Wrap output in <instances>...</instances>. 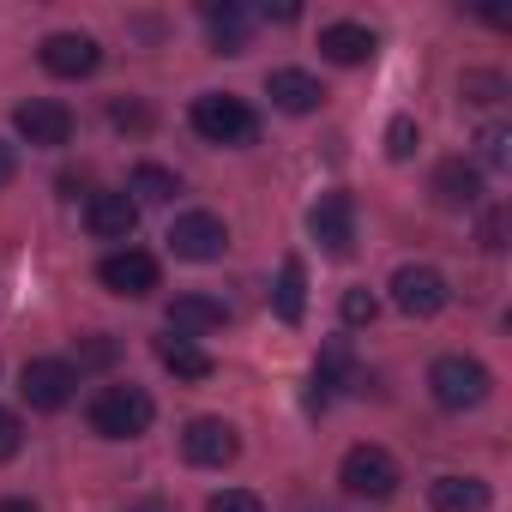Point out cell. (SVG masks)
Wrapping results in <instances>:
<instances>
[{
    "mask_svg": "<svg viewBox=\"0 0 512 512\" xmlns=\"http://www.w3.org/2000/svg\"><path fill=\"white\" fill-rule=\"evenodd\" d=\"M187 121H193V133L211 139V145H247L253 133H260L253 109H247L241 97H229V91H205V97H193Z\"/></svg>",
    "mask_w": 512,
    "mask_h": 512,
    "instance_id": "cell-1",
    "label": "cell"
},
{
    "mask_svg": "<svg viewBox=\"0 0 512 512\" xmlns=\"http://www.w3.org/2000/svg\"><path fill=\"white\" fill-rule=\"evenodd\" d=\"M151 416H157V404H151L139 386H103V392L91 398V428H97L103 440H133V434L151 428Z\"/></svg>",
    "mask_w": 512,
    "mask_h": 512,
    "instance_id": "cell-2",
    "label": "cell"
},
{
    "mask_svg": "<svg viewBox=\"0 0 512 512\" xmlns=\"http://www.w3.org/2000/svg\"><path fill=\"white\" fill-rule=\"evenodd\" d=\"M338 482H344V494H356V500H392L404 476H398V458H392L386 446H350L344 464H338Z\"/></svg>",
    "mask_w": 512,
    "mask_h": 512,
    "instance_id": "cell-3",
    "label": "cell"
},
{
    "mask_svg": "<svg viewBox=\"0 0 512 512\" xmlns=\"http://www.w3.org/2000/svg\"><path fill=\"white\" fill-rule=\"evenodd\" d=\"M428 392L440 410H476L488 398V368L476 356H440L428 368Z\"/></svg>",
    "mask_w": 512,
    "mask_h": 512,
    "instance_id": "cell-4",
    "label": "cell"
},
{
    "mask_svg": "<svg viewBox=\"0 0 512 512\" xmlns=\"http://www.w3.org/2000/svg\"><path fill=\"white\" fill-rule=\"evenodd\" d=\"M169 247H175V260L211 266V260H223V253H229V229H223V217H211V211H187V217L169 223Z\"/></svg>",
    "mask_w": 512,
    "mask_h": 512,
    "instance_id": "cell-5",
    "label": "cell"
},
{
    "mask_svg": "<svg viewBox=\"0 0 512 512\" xmlns=\"http://www.w3.org/2000/svg\"><path fill=\"white\" fill-rule=\"evenodd\" d=\"M97 284H103L109 296L139 302V296H151V290H157V260H151L145 247H115V253H103Z\"/></svg>",
    "mask_w": 512,
    "mask_h": 512,
    "instance_id": "cell-6",
    "label": "cell"
},
{
    "mask_svg": "<svg viewBox=\"0 0 512 512\" xmlns=\"http://www.w3.org/2000/svg\"><path fill=\"white\" fill-rule=\"evenodd\" d=\"M392 302H398V314H410V320H434V314L452 302V290H446V278H440L434 266H398V272H392Z\"/></svg>",
    "mask_w": 512,
    "mask_h": 512,
    "instance_id": "cell-7",
    "label": "cell"
},
{
    "mask_svg": "<svg viewBox=\"0 0 512 512\" xmlns=\"http://www.w3.org/2000/svg\"><path fill=\"white\" fill-rule=\"evenodd\" d=\"M181 452H187V464H199V470H223V464H235L241 434H235L223 416H193L187 434H181Z\"/></svg>",
    "mask_w": 512,
    "mask_h": 512,
    "instance_id": "cell-8",
    "label": "cell"
},
{
    "mask_svg": "<svg viewBox=\"0 0 512 512\" xmlns=\"http://www.w3.org/2000/svg\"><path fill=\"white\" fill-rule=\"evenodd\" d=\"M308 229L332 260H350L356 253V205H350V193H320V205L308 211Z\"/></svg>",
    "mask_w": 512,
    "mask_h": 512,
    "instance_id": "cell-9",
    "label": "cell"
},
{
    "mask_svg": "<svg viewBox=\"0 0 512 512\" xmlns=\"http://www.w3.org/2000/svg\"><path fill=\"white\" fill-rule=\"evenodd\" d=\"M13 127H19V139H31V145L55 151V145H67V139H73V109H67V103H55V97H31V103H19V109H13Z\"/></svg>",
    "mask_w": 512,
    "mask_h": 512,
    "instance_id": "cell-10",
    "label": "cell"
},
{
    "mask_svg": "<svg viewBox=\"0 0 512 512\" xmlns=\"http://www.w3.org/2000/svg\"><path fill=\"white\" fill-rule=\"evenodd\" d=\"M73 386H79V374H73L67 362H55V356H37V362H25V374H19V392H25L31 410H67Z\"/></svg>",
    "mask_w": 512,
    "mask_h": 512,
    "instance_id": "cell-11",
    "label": "cell"
},
{
    "mask_svg": "<svg viewBox=\"0 0 512 512\" xmlns=\"http://www.w3.org/2000/svg\"><path fill=\"white\" fill-rule=\"evenodd\" d=\"M97 61H103V49L85 31H55L43 43V73H55V79H91Z\"/></svg>",
    "mask_w": 512,
    "mask_h": 512,
    "instance_id": "cell-12",
    "label": "cell"
},
{
    "mask_svg": "<svg viewBox=\"0 0 512 512\" xmlns=\"http://www.w3.org/2000/svg\"><path fill=\"white\" fill-rule=\"evenodd\" d=\"M85 229H91L97 241H127V235L139 229V199H133V193H91Z\"/></svg>",
    "mask_w": 512,
    "mask_h": 512,
    "instance_id": "cell-13",
    "label": "cell"
},
{
    "mask_svg": "<svg viewBox=\"0 0 512 512\" xmlns=\"http://www.w3.org/2000/svg\"><path fill=\"white\" fill-rule=\"evenodd\" d=\"M266 97H272L284 115H314V109L326 103L320 79H314V73H302V67H278V73L266 79Z\"/></svg>",
    "mask_w": 512,
    "mask_h": 512,
    "instance_id": "cell-14",
    "label": "cell"
},
{
    "mask_svg": "<svg viewBox=\"0 0 512 512\" xmlns=\"http://www.w3.org/2000/svg\"><path fill=\"white\" fill-rule=\"evenodd\" d=\"M217 326H229V302L199 296V290H187V296H175V302H169V332H175V338L217 332Z\"/></svg>",
    "mask_w": 512,
    "mask_h": 512,
    "instance_id": "cell-15",
    "label": "cell"
},
{
    "mask_svg": "<svg viewBox=\"0 0 512 512\" xmlns=\"http://www.w3.org/2000/svg\"><path fill=\"white\" fill-rule=\"evenodd\" d=\"M476 193H482V169H476V163H464V157H446V163L434 169V205H446V211H464V205H476Z\"/></svg>",
    "mask_w": 512,
    "mask_h": 512,
    "instance_id": "cell-16",
    "label": "cell"
},
{
    "mask_svg": "<svg viewBox=\"0 0 512 512\" xmlns=\"http://www.w3.org/2000/svg\"><path fill=\"white\" fill-rule=\"evenodd\" d=\"M428 506L434 512H488V482H476V476H434L428 482Z\"/></svg>",
    "mask_w": 512,
    "mask_h": 512,
    "instance_id": "cell-17",
    "label": "cell"
},
{
    "mask_svg": "<svg viewBox=\"0 0 512 512\" xmlns=\"http://www.w3.org/2000/svg\"><path fill=\"white\" fill-rule=\"evenodd\" d=\"M320 55H326L332 67H362V61L374 55V31H368V25H326V31H320Z\"/></svg>",
    "mask_w": 512,
    "mask_h": 512,
    "instance_id": "cell-18",
    "label": "cell"
},
{
    "mask_svg": "<svg viewBox=\"0 0 512 512\" xmlns=\"http://www.w3.org/2000/svg\"><path fill=\"white\" fill-rule=\"evenodd\" d=\"M272 308H278L284 326H302V320H308V272H302V260H284V266H278Z\"/></svg>",
    "mask_w": 512,
    "mask_h": 512,
    "instance_id": "cell-19",
    "label": "cell"
},
{
    "mask_svg": "<svg viewBox=\"0 0 512 512\" xmlns=\"http://www.w3.org/2000/svg\"><path fill=\"white\" fill-rule=\"evenodd\" d=\"M157 362H163L175 380H205V374H211V356H205L193 338H175V332L157 338Z\"/></svg>",
    "mask_w": 512,
    "mask_h": 512,
    "instance_id": "cell-20",
    "label": "cell"
},
{
    "mask_svg": "<svg viewBox=\"0 0 512 512\" xmlns=\"http://www.w3.org/2000/svg\"><path fill=\"white\" fill-rule=\"evenodd\" d=\"M205 25H211V43L217 55H247V13L241 7H205Z\"/></svg>",
    "mask_w": 512,
    "mask_h": 512,
    "instance_id": "cell-21",
    "label": "cell"
},
{
    "mask_svg": "<svg viewBox=\"0 0 512 512\" xmlns=\"http://www.w3.org/2000/svg\"><path fill=\"white\" fill-rule=\"evenodd\" d=\"M133 193H139V199H151V205H163V199H175L181 187H175V175H169V169L139 163V169H133Z\"/></svg>",
    "mask_w": 512,
    "mask_h": 512,
    "instance_id": "cell-22",
    "label": "cell"
},
{
    "mask_svg": "<svg viewBox=\"0 0 512 512\" xmlns=\"http://www.w3.org/2000/svg\"><path fill=\"white\" fill-rule=\"evenodd\" d=\"M416 145H422L416 121H410V115H392V127H386V157H392V163H410Z\"/></svg>",
    "mask_w": 512,
    "mask_h": 512,
    "instance_id": "cell-23",
    "label": "cell"
},
{
    "mask_svg": "<svg viewBox=\"0 0 512 512\" xmlns=\"http://www.w3.org/2000/svg\"><path fill=\"white\" fill-rule=\"evenodd\" d=\"M476 145H482V169H506L512 163V133L506 127H482Z\"/></svg>",
    "mask_w": 512,
    "mask_h": 512,
    "instance_id": "cell-24",
    "label": "cell"
},
{
    "mask_svg": "<svg viewBox=\"0 0 512 512\" xmlns=\"http://www.w3.org/2000/svg\"><path fill=\"white\" fill-rule=\"evenodd\" d=\"M205 512H266V500L253 494V488H223V494L205 500Z\"/></svg>",
    "mask_w": 512,
    "mask_h": 512,
    "instance_id": "cell-25",
    "label": "cell"
},
{
    "mask_svg": "<svg viewBox=\"0 0 512 512\" xmlns=\"http://www.w3.org/2000/svg\"><path fill=\"white\" fill-rule=\"evenodd\" d=\"M374 314H380L374 290H344V326H374Z\"/></svg>",
    "mask_w": 512,
    "mask_h": 512,
    "instance_id": "cell-26",
    "label": "cell"
},
{
    "mask_svg": "<svg viewBox=\"0 0 512 512\" xmlns=\"http://www.w3.org/2000/svg\"><path fill=\"white\" fill-rule=\"evenodd\" d=\"M13 452H19V416L0 410V458H13Z\"/></svg>",
    "mask_w": 512,
    "mask_h": 512,
    "instance_id": "cell-27",
    "label": "cell"
},
{
    "mask_svg": "<svg viewBox=\"0 0 512 512\" xmlns=\"http://www.w3.org/2000/svg\"><path fill=\"white\" fill-rule=\"evenodd\" d=\"M500 235H506V211H488V217H482V247H488V253H494V247H506Z\"/></svg>",
    "mask_w": 512,
    "mask_h": 512,
    "instance_id": "cell-28",
    "label": "cell"
},
{
    "mask_svg": "<svg viewBox=\"0 0 512 512\" xmlns=\"http://www.w3.org/2000/svg\"><path fill=\"white\" fill-rule=\"evenodd\" d=\"M13 175H19V157H13V145H7V139H0V187H7Z\"/></svg>",
    "mask_w": 512,
    "mask_h": 512,
    "instance_id": "cell-29",
    "label": "cell"
},
{
    "mask_svg": "<svg viewBox=\"0 0 512 512\" xmlns=\"http://www.w3.org/2000/svg\"><path fill=\"white\" fill-rule=\"evenodd\" d=\"M0 512H37L31 500H0Z\"/></svg>",
    "mask_w": 512,
    "mask_h": 512,
    "instance_id": "cell-30",
    "label": "cell"
},
{
    "mask_svg": "<svg viewBox=\"0 0 512 512\" xmlns=\"http://www.w3.org/2000/svg\"><path fill=\"white\" fill-rule=\"evenodd\" d=\"M139 512H151V506H139Z\"/></svg>",
    "mask_w": 512,
    "mask_h": 512,
    "instance_id": "cell-31",
    "label": "cell"
}]
</instances>
